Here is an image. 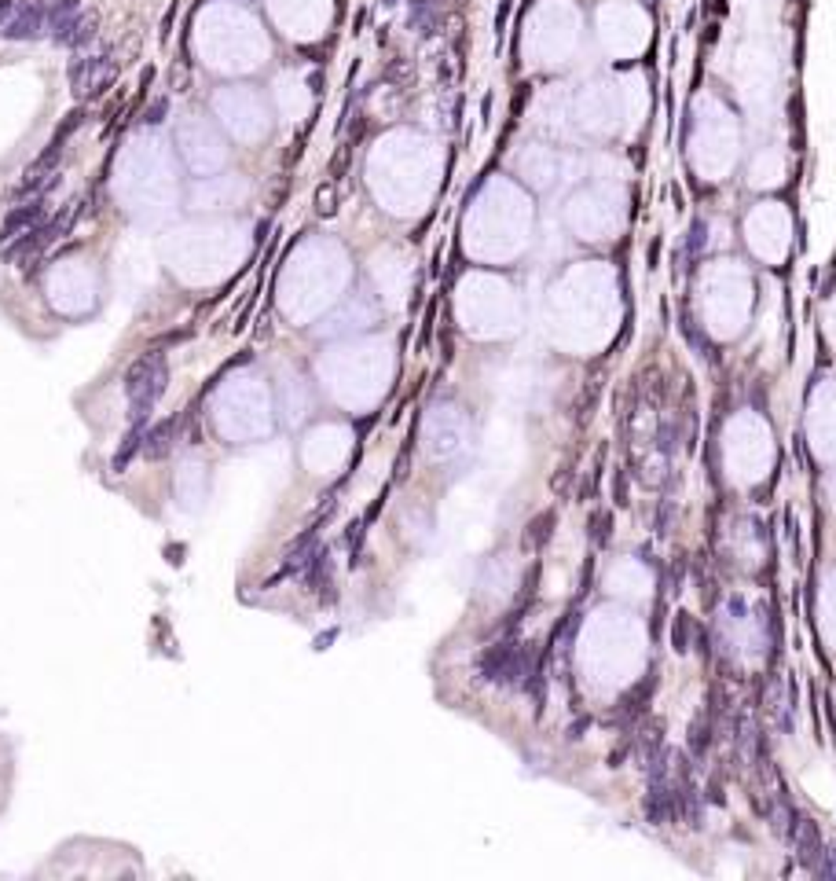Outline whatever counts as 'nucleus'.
Returning <instances> with one entry per match:
<instances>
[{
    "label": "nucleus",
    "mask_w": 836,
    "mask_h": 881,
    "mask_svg": "<svg viewBox=\"0 0 836 881\" xmlns=\"http://www.w3.org/2000/svg\"><path fill=\"white\" fill-rule=\"evenodd\" d=\"M15 8H18V0H0V33H4V26L11 23Z\"/></svg>",
    "instance_id": "nucleus-9"
},
{
    "label": "nucleus",
    "mask_w": 836,
    "mask_h": 881,
    "mask_svg": "<svg viewBox=\"0 0 836 881\" xmlns=\"http://www.w3.org/2000/svg\"><path fill=\"white\" fill-rule=\"evenodd\" d=\"M162 114H165V103L158 100V103H155V110H147V125H158V121H162Z\"/></svg>",
    "instance_id": "nucleus-10"
},
{
    "label": "nucleus",
    "mask_w": 836,
    "mask_h": 881,
    "mask_svg": "<svg viewBox=\"0 0 836 881\" xmlns=\"http://www.w3.org/2000/svg\"><path fill=\"white\" fill-rule=\"evenodd\" d=\"M0 37L4 41H41V37H48V0H23Z\"/></svg>",
    "instance_id": "nucleus-3"
},
{
    "label": "nucleus",
    "mask_w": 836,
    "mask_h": 881,
    "mask_svg": "<svg viewBox=\"0 0 836 881\" xmlns=\"http://www.w3.org/2000/svg\"><path fill=\"white\" fill-rule=\"evenodd\" d=\"M114 81V48H103L96 55H78L70 63V85L78 96H99Z\"/></svg>",
    "instance_id": "nucleus-2"
},
{
    "label": "nucleus",
    "mask_w": 836,
    "mask_h": 881,
    "mask_svg": "<svg viewBox=\"0 0 836 881\" xmlns=\"http://www.w3.org/2000/svg\"><path fill=\"white\" fill-rule=\"evenodd\" d=\"M48 220V198L44 195H37V198H26L23 206H15L8 217H4V224H0V250L4 246H11L15 239H23V235H30L33 228H41Z\"/></svg>",
    "instance_id": "nucleus-4"
},
{
    "label": "nucleus",
    "mask_w": 836,
    "mask_h": 881,
    "mask_svg": "<svg viewBox=\"0 0 836 881\" xmlns=\"http://www.w3.org/2000/svg\"><path fill=\"white\" fill-rule=\"evenodd\" d=\"M485 676L495 679V683H510L517 676V650L514 647H495L485 657Z\"/></svg>",
    "instance_id": "nucleus-6"
},
{
    "label": "nucleus",
    "mask_w": 836,
    "mask_h": 881,
    "mask_svg": "<svg viewBox=\"0 0 836 881\" xmlns=\"http://www.w3.org/2000/svg\"><path fill=\"white\" fill-rule=\"evenodd\" d=\"M169 385V367L162 353H143L125 371V397H128V422H151V412Z\"/></svg>",
    "instance_id": "nucleus-1"
},
{
    "label": "nucleus",
    "mask_w": 836,
    "mask_h": 881,
    "mask_svg": "<svg viewBox=\"0 0 836 881\" xmlns=\"http://www.w3.org/2000/svg\"><path fill=\"white\" fill-rule=\"evenodd\" d=\"M180 422L176 419H165L158 426H147V437H143V455L147 459H162L165 452L173 448V433H176Z\"/></svg>",
    "instance_id": "nucleus-7"
},
{
    "label": "nucleus",
    "mask_w": 836,
    "mask_h": 881,
    "mask_svg": "<svg viewBox=\"0 0 836 881\" xmlns=\"http://www.w3.org/2000/svg\"><path fill=\"white\" fill-rule=\"evenodd\" d=\"M385 4H396V0H385Z\"/></svg>",
    "instance_id": "nucleus-11"
},
{
    "label": "nucleus",
    "mask_w": 836,
    "mask_h": 881,
    "mask_svg": "<svg viewBox=\"0 0 836 881\" xmlns=\"http://www.w3.org/2000/svg\"><path fill=\"white\" fill-rule=\"evenodd\" d=\"M81 15H85L81 0H48V37L55 44H66Z\"/></svg>",
    "instance_id": "nucleus-5"
},
{
    "label": "nucleus",
    "mask_w": 836,
    "mask_h": 881,
    "mask_svg": "<svg viewBox=\"0 0 836 881\" xmlns=\"http://www.w3.org/2000/svg\"><path fill=\"white\" fill-rule=\"evenodd\" d=\"M96 26H99V18H96V11H85L81 18H78V26H73V33H70V41H66V48H85L92 37H96Z\"/></svg>",
    "instance_id": "nucleus-8"
}]
</instances>
